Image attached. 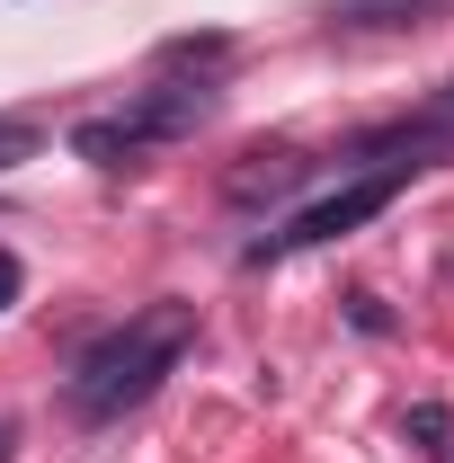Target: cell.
Listing matches in <instances>:
<instances>
[{
  "label": "cell",
  "instance_id": "1",
  "mask_svg": "<svg viewBox=\"0 0 454 463\" xmlns=\"http://www.w3.org/2000/svg\"><path fill=\"white\" fill-rule=\"evenodd\" d=\"M187 347H196V303L161 294V303L125 312L108 339L71 365L62 402H71V419H80V428H108V419H125L134 402H152V392H161V374H170Z\"/></svg>",
  "mask_w": 454,
  "mask_h": 463
},
{
  "label": "cell",
  "instance_id": "2",
  "mask_svg": "<svg viewBox=\"0 0 454 463\" xmlns=\"http://www.w3.org/2000/svg\"><path fill=\"white\" fill-rule=\"evenodd\" d=\"M214 108H223V90H214V80H152L143 99H125L116 116L71 125V152H80V161H99V170H125V161H143L152 143H187L196 125H214Z\"/></svg>",
  "mask_w": 454,
  "mask_h": 463
},
{
  "label": "cell",
  "instance_id": "3",
  "mask_svg": "<svg viewBox=\"0 0 454 463\" xmlns=\"http://www.w3.org/2000/svg\"><path fill=\"white\" fill-rule=\"evenodd\" d=\"M410 161H374V170H356L347 187H330V196H312V205H294L277 232H259L250 241V259L268 268V259H294V250H321V241H339V232H356V223H374L383 205H393L401 187H410Z\"/></svg>",
  "mask_w": 454,
  "mask_h": 463
},
{
  "label": "cell",
  "instance_id": "4",
  "mask_svg": "<svg viewBox=\"0 0 454 463\" xmlns=\"http://www.w3.org/2000/svg\"><path fill=\"white\" fill-rule=\"evenodd\" d=\"M303 170H312L303 152H259V170H232V196H241V205H259V196H277V187H294Z\"/></svg>",
  "mask_w": 454,
  "mask_h": 463
},
{
  "label": "cell",
  "instance_id": "5",
  "mask_svg": "<svg viewBox=\"0 0 454 463\" xmlns=\"http://www.w3.org/2000/svg\"><path fill=\"white\" fill-rule=\"evenodd\" d=\"M410 437H419V446H428L437 463H454V428H446V402H419V410H410Z\"/></svg>",
  "mask_w": 454,
  "mask_h": 463
},
{
  "label": "cell",
  "instance_id": "6",
  "mask_svg": "<svg viewBox=\"0 0 454 463\" xmlns=\"http://www.w3.org/2000/svg\"><path fill=\"white\" fill-rule=\"evenodd\" d=\"M27 152H36V125H27V116H0V170L27 161Z\"/></svg>",
  "mask_w": 454,
  "mask_h": 463
},
{
  "label": "cell",
  "instance_id": "7",
  "mask_svg": "<svg viewBox=\"0 0 454 463\" xmlns=\"http://www.w3.org/2000/svg\"><path fill=\"white\" fill-rule=\"evenodd\" d=\"M18 286H27V268H18V250H0V312L18 303Z\"/></svg>",
  "mask_w": 454,
  "mask_h": 463
},
{
  "label": "cell",
  "instance_id": "8",
  "mask_svg": "<svg viewBox=\"0 0 454 463\" xmlns=\"http://www.w3.org/2000/svg\"><path fill=\"white\" fill-rule=\"evenodd\" d=\"M9 446H18V428H9V419H0V463H9Z\"/></svg>",
  "mask_w": 454,
  "mask_h": 463
}]
</instances>
